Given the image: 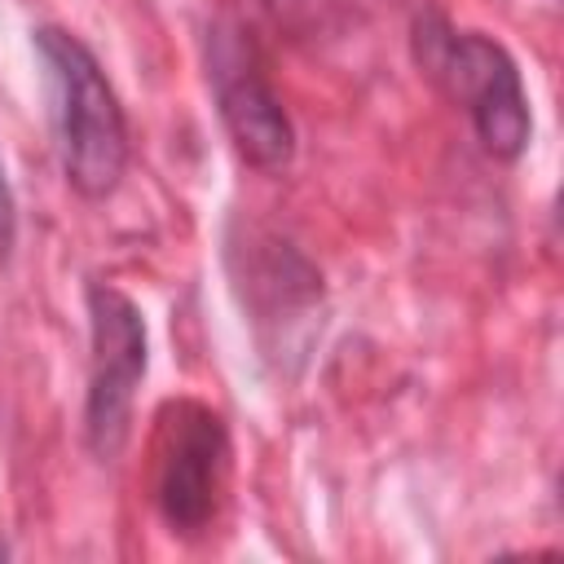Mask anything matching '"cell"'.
Instances as JSON below:
<instances>
[{"label": "cell", "mask_w": 564, "mask_h": 564, "mask_svg": "<svg viewBox=\"0 0 564 564\" xmlns=\"http://www.w3.org/2000/svg\"><path fill=\"white\" fill-rule=\"evenodd\" d=\"M322 4H326V0H264V9H269L278 22H286V26H304V22H313Z\"/></svg>", "instance_id": "obj_6"}, {"label": "cell", "mask_w": 564, "mask_h": 564, "mask_svg": "<svg viewBox=\"0 0 564 564\" xmlns=\"http://www.w3.org/2000/svg\"><path fill=\"white\" fill-rule=\"evenodd\" d=\"M419 62L436 75L471 115L476 137L489 154L516 159L529 145L533 119L511 53L480 31H449L441 18L419 22Z\"/></svg>", "instance_id": "obj_3"}, {"label": "cell", "mask_w": 564, "mask_h": 564, "mask_svg": "<svg viewBox=\"0 0 564 564\" xmlns=\"http://www.w3.org/2000/svg\"><path fill=\"white\" fill-rule=\"evenodd\" d=\"M88 330H93V366H88V401H84V436L88 449L110 463L132 423V392L145 375L150 344L141 308L110 282L88 286Z\"/></svg>", "instance_id": "obj_4"}, {"label": "cell", "mask_w": 564, "mask_h": 564, "mask_svg": "<svg viewBox=\"0 0 564 564\" xmlns=\"http://www.w3.org/2000/svg\"><path fill=\"white\" fill-rule=\"evenodd\" d=\"M225 480H229L225 419L194 397L163 401L154 414V445H150V498L163 524L181 538H198L225 502Z\"/></svg>", "instance_id": "obj_2"}, {"label": "cell", "mask_w": 564, "mask_h": 564, "mask_svg": "<svg viewBox=\"0 0 564 564\" xmlns=\"http://www.w3.org/2000/svg\"><path fill=\"white\" fill-rule=\"evenodd\" d=\"M35 53L48 75V115L53 137L62 154V172L75 194L106 198L123 167H128V123L119 110V97L88 53L84 40H75L62 26L35 31Z\"/></svg>", "instance_id": "obj_1"}, {"label": "cell", "mask_w": 564, "mask_h": 564, "mask_svg": "<svg viewBox=\"0 0 564 564\" xmlns=\"http://www.w3.org/2000/svg\"><path fill=\"white\" fill-rule=\"evenodd\" d=\"M212 84H216V106L234 137V150L251 167L282 172L295 154V132L251 40H242L238 31H220L212 40Z\"/></svg>", "instance_id": "obj_5"}, {"label": "cell", "mask_w": 564, "mask_h": 564, "mask_svg": "<svg viewBox=\"0 0 564 564\" xmlns=\"http://www.w3.org/2000/svg\"><path fill=\"white\" fill-rule=\"evenodd\" d=\"M0 555H4V542H0Z\"/></svg>", "instance_id": "obj_8"}, {"label": "cell", "mask_w": 564, "mask_h": 564, "mask_svg": "<svg viewBox=\"0 0 564 564\" xmlns=\"http://www.w3.org/2000/svg\"><path fill=\"white\" fill-rule=\"evenodd\" d=\"M13 238H18V207H13L9 181H4V172H0V264L9 260V251H13Z\"/></svg>", "instance_id": "obj_7"}]
</instances>
